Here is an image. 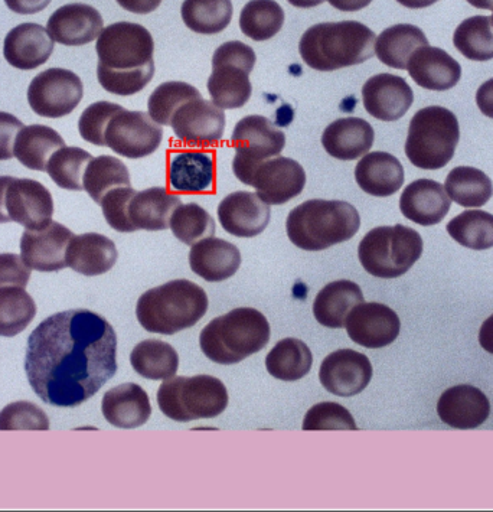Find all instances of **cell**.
Returning a JSON list of instances; mask_svg holds the SVG:
<instances>
[{"mask_svg":"<svg viewBox=\"0 0 493 512\" xmlns=\"http://www.w3.org/2000/svg\"><path fill=\"white\" fill-rule=\"evenodd\" d=\"M284 11L274 0H250L240 15V28L253 41H267L282 31Z\"/></svg>","mask_w":493,"mask_h":512,"instance_id":"obj_43","label":"cell"},{"mask_svg":"<svg viewBox=\"0 0 493 512\" xmlns=\"http://www.w3.org/2000/svg\"><path fill=\"white\" fill-rule=\"evenodd\" d=\"M476 104L483 116L493 119V78L485 81L476 93Z\"/></svg>","mask_w":493,"mask_h":512,"instance_id":"obj_56","label":"cell"},{"mask_svg":"<svg viewBox=\"0 0 493 512\" xmlns=\"http://www.w3.org/2000/svg\"><path fill=\"white\" fill-rule=\"evenodd\" d=\"M208 303L207 293L197 283L172 280L140 296L137 321L152 334L175 335L197 325L207 313Z\"/></svg>","mask_w":493,"mask_h":512,"instance_id":"obj_4","label":"cell"},{"mask_svg":"<svg viewBox=\"0 0 493 512\" xmlns=\"http://www.w3.org/2000/svg\"><path fill=\"white\" fill-rule=\"evenodd\" d=\"M192 272L207 282L218 283L230 279L241 266V253L233 243L217 237L202 238L189 251Z\"/></svg>","mask_w":493,"mask_h":512,"instance_id":"obj_27","label":"cell"},{"mask_svg":"<svg viewBox=\"0 0 493 512\" xmlns=\"http://www.w3.org/2000/svg\"><path fill=\"white\" fill-rule=\"evenodd\" d=\"M101 412L111 426L137 429L146 425L152 416L148 393L135 383L111 388L101 401Z\"/></svg>","mask_w":493,"mask_h":512,"instance_id":"obj_29","label":"cell"},{"mask_svg":"<svg viewBox=\"0 0 493 512\" xmlns=\"http://www.w3.org/2000/svg\"><path fill=\"white\" fill-rule=\"evenodd\" d=\"M182 21L191 31L201 35H217L233 18L231 0H184Z\"/></svg>","mask_w":493,"mask_h":512,"instance_id":"obj_40","label":"cell"},{"mask_svg":"<svg viewBox=\"0 0 493 512\" xmlns=\"http://www.w3.org/2000/svg\"><path fill=\"white\" fill-rule=\"evenodd\" d=\"M444 189L450 200L465 208L483 207L493 195L491 178L472 166L452 169L447 175Z\"/></svg>","mask_w":493,"mask_h":512,"instance_id":"obj_39","label":"cell"},{"mask_svg":"<svg viewBox=\"0 0 493 512\" xmlns=\"http://www.w3.org/2000/svg\"><path fill=\"white\" fill-rule=\"evenodd\" d=\"M423 238L403 224L368 231L358 247L359 262L365 272L380 279H397L419 262Z\"/></svg>","mask_w":493,"mask_h":512,"instance_id":"obj_8","label":"cell"},{"mask_svg":"<svg viewBox=\"0 0 493 512\" xmlns=\"http://www.w3.org/2000/svg\"><path fill=\"white\" fill-rule=\"evenodd\" d=\"M302 429L306 432H315V430H358V427L348 409L333 401H325V403L315 404L306 413Z\"/></svg>","mask_w":493,"mask_h":512,"instance_id":"obj_49","label":"cell"},{"mask_svg":"<svg viewBox=\"0 0 493 512\" xmlns=\"http://www.w3.org/2000/svg\"><path fill=\"white\" fill-rule=\"evenodd\" d=\"M447 233L466 249H492L493 215L482 210L465 211L447 224Z\"/></svg>","mask_w":493,"mask_h":512,"instance_id":"obj_45","label":"cell"},{"mask_svg":"<svg viewBox=\"0 0 493 512\" xmlns=\"http://www.w3.org/2000/svg\"><path fill=\"white\" fill-rule=\"evenodd\" d=\"M256 52L241 41H230L217 48L212 57L208 93L222 110L241 109L250 100L253 87L250 74L256 65Z\"/></svg>","mask_w":493,"mask_h":512,"instance_id":"obj_10","label":"cell"},{"mask_svg":"<svg viewBox=\"0 0 493 512\" xmlns=\"http://www.w3.org/2000/svg\"><path fill=\"white\" fill-rule=\"evenodd\" d=\"M272 335L269 321L253 308H238L212 319L199 335V347L212 363L234 365L263 351Z\"/></svg>","mask_w":493,"mask_h":512,"instance_id":"obj_5","label":"cell"},{"mask_svg":"<svg viewBox=\"0 0 493 512\" xmlns=\"http://www.w3.org/2000/svg\"><path fill=\"white\" fill-rule=\"evenodd\" d=\"M0 430H50V419L35 404L18 401L0 412Z\"/></svg>","mask_w":493,"mask_h":512,"instance_id":"obj_51","label":"cell"},{"mask_svg":"<svg viewBox=\"0 0 493 512\" xmlns=\"http://www.w3.org/2000/svg\"><path fill=\"white\" fill-rule=\"evenodd\" d=\"M479 344L486 352L493 354V315L489 316L479 331Z\"/></svg>","mask_w":493,"mask_h":512,"instance_id":"obj_58","label":"cell"},{"mask_svg":"<svg viewBox=\"0 0 493 512\" xmlns=\"http://www.w3.org/2000/svg\"><path fill=\"white\" fill-rule=\"evenodd\" d=\"M250 187L269 205H282L299 197L306 187V172L299 162L276 156L257 166Z\"/></svg>","mask_w":493,"mask_h":512,"instance_id":"obj_16","label":"cell"},{"mask_svg":"<svg viewBox=\"0 0 493 512\" xmlns=\"http://www.w3.org/2000/svg\"><path fill=\"white\" fill-rule=\"evenodd\" d=\"M6 213L26 230H41L51 224L54 200L51 192L34 179L13 178L6 189Z\"/></svg>","mask_w":493,"mask_h":512,"instance_id":"obj_18","label":"cell"},{"mask_svg":"<svg viewBox=\"0 0 493 512\" xmlns=\"http://www.w3.org/2000/svg\"><path fill=\"white\" fill-rule=\"evenodd\" d=\"M421 47H429V39L419 26L398 24L381 32L375 41V54L388 67L407 70L411 55Z\"/></svg>","mask_w":493,"mask_h":512,"instance_id":"obj_35","label":"cell"},{"mask_svg":"<svg viewBox=\"0 0 493 512\" xmlns=\"http://www.w3.org/2000/svg\"><path fill=\"white\" fill-rule=\"evenodd\" d=\"M116 244L109 237L99 233L74 236L68 244L67 267L80 275L94 277L104 275L117 262Z\"/></svg>","mask_w":493,"mask_h":512,"instance_id":"obj_31","label":"cell"},{"mask_svg":"<svg viewBox=\"0 0 493 512\" xmlns=\"http://www.w3.org/2000/svg\"><path fill=\"white\" fill-rule=\"evenodd\" d=\"M133 370L146 380L165 381L179 368V355L172 345L159 339L140 342L130 354Z\"/></svg>","mask_w":493,"mask_h":512,"instance_id":"obj_38","label":"cell"},{"mask_svg":"<svg viewBox=\"0 0 493 512\" xmlns=\"http://www.w3.org/2000/svg\"><path fill=\"white\" fill-rule=\"evenodd\" d=\"M13 181V176H0V224L11 223L8 213H6V189Z\"/></svg>","mask_w":493,"mask_h":512,"instance_id":"obj_60","label":"cell"},{"mask_svg":"<svg viewBox=\"0 0 493 512\" xmlns=\"http://www.w3.org/2000/svg\"><path fill=\"white\" fill-rule=\"evenodd\" d=\"M52 51L54 39L48 29L32 22L15 26L3 44L6 61L22 71L37 70L50 60Z\"/></svg>","mask_w":493,"mask_h":512,"instance_id":"obj_24","label":"cell"},{"mask_svg":"<svg viewBox=\"0 0 493 512\" xmlns=\"http://www.w3.org/2000/svg\"><path fill=\"white\" fill-rule=\"evenodd\" d=\"M450 207L452 200L446 189L432 179L411 182L400 198V210L404 217L423 227L442 223Z\"/></svg>","mask_w":493,"mask_h":512,"instance_id":"obj_26","label":"cell"},{"mask_svg":"<svg viewBox=\"0 0 493 512\" xmlns=\"http://www.w3.org/2000/svg\"><path fill=\"white\" fill-rule=\"evenodd\" d=\"M136 191L132 187H120L111 189L101 200V210L107 224L119 233H135L129 217V205Z\"/></svg>","mask_w":493,"mask_h":512,"instance_id":"obj_52","label":"cell"},{"mask_svg":"<svg viewBox=\"0 0 493 512\" xmlns=\"http://www.w3.org/2000/svg\"><path fill=\"white\" fill-rule=\"evenodd\" d=\"M374 139V129L367 120L342 117L326 127L322 145L332 158L355 161L370 152Z\"/></svg>","mask_w":493,"mask_h":512,"instance_id":"obj_30","label":"cell"},{"mask_svg":"<svg viewBox=\"0 0 493 512\" xmlns=\"http://www.w3.org/2000/svg\"><path fill=\"white\" fill-rule=\"evenodd\" d=\"M312 364V351L305 342L296 338H286L277 342L266 357L269 374L287 383L305 378Z\"/></svg>","mask_w":493,"mask_h":512,"instance_id":"obj_37","label":"cell"},{"mask_svg":"<svg viewBox=\"0 0 493 512\" xmlns=\"http://www.w3.org/2000/svg\"><path fill=\"white\" fill-rule=\"evenodd\" d=\"M355 181L372 197H391L403 187L404 168L391 153L368 152L355 168Z\"/></svg>","mask_w":493,"mask_h":512,"instance_id":"obj_32","label":"cell"},{"mask_svg":"<svg viewBox=\"0 0 493 512\" xmlns=\"http://www.w3.org/2000/svg\"><path fill=\"white\" fill-rule=\"evenodd\" d=\"M362 100L372 117L383 122H395L410 110L414 93L403 77L378 74L362 87Z\"/></svg>","mask_w":493,"mask_h":512,"instance_id":"obj_21","label":"cell"},{"mask_svg":"<svg viewBox=\"0 0 493 512\" xmlns=\"http://www.w3.org/2000/svg\"><path fill=\"white\" fill-rule=\"evenodd\" d=\"M201 93L184 81H166L161 84L152 94L148 101L149 116L158 125L169 126L173 114L179 107L184 106L188 101L199 99Z\"/></svg>","mask_w":493,"mask_h":512,"instance_id":"obj_47","label":"cell"},{"mask_svg":"<svg viewBox=\"0 0 493 512\" xmlns=\"http://www.w3.org/2000/svg\"><path fill=\"white\" fill-rule=\"evenodd\" d=\"M84 96L81 78L64 68L42 71L28 88V103L38 116L60 119L77 109Z\"/></svg>","mask_w":493,"mask_h":512,"instance_id":"obj_12","label":"cell"},{"mask_svg":"<svg viewBox=\"0 0 493 512\" xmlns=\"http://www.w3.org/2000/svg\"><path fill=\"white\" fill-rule=\"evenodd\" d=\"M319 380L333 396H357L371 383V361L367 355L349 348L332 352L323 360Z\"/></svg>","mask_w":493,"mask_h":512,"instance_id":"obj_17","label":"cell"},{"mask_svg":"<svg viewBox=\"0 0 493 512\" xmlns=\"http://www.w3.org/2000/svg\"><path fill=\"white\" fill-rule=\"evenodd\" d=\"M492 11H493V9H492ZM492 25H493V15H492Z\"/></svg>","mask_w":493,"mask_h":512,"instance_id":"obj_64","label":"cell"},{"mask_svg":"<svg viewBox=\"0 0 493 512\" xmlns=\"http://www.w3.org/2000/svg\"><path fill=\"white\" fill-rule=\"evenodd\" d=\"M93 156L81 148H61L51 156L47 172L52 181L68 191H83V176Z\"/></svg>","mask_w":493,"mask_h":512,"instance_id":"obj_46","label":"cell"},{"mask_svg":"<svg viewBox=\"0 0 493 512\" xmlns=\"http://www.w3.org/2000/svg\"><path fill=\"white\" fill-rule=\"evenodd\" d=\"M440 420L453 429H478L491 414V403L479 388L462 384L444 391L437 403Z\"/></svg>","mask_w":493,"mask_h":512,"instance_id":"obj_23","label":"cell"},{"mask_svg":"<svg viewBox=\"0 0 493 512\" xmlns=\"http://www.w3.org/2000/svg\"><path fill=\"white\" fill-rule=\"evenodd\" d=\"M122 109L120 104L110 103V101H97L88 106L78 122L81 138L96 146H106L104 133H106L107 125H109L111 117Z\"/></svg>","mask_w":493,"mask_h":512,"instance_id":"obj_50","label":"cell"},{"mask_svg":"<svg viewBox=\"0 0 493 512\" xmlns=\"http://www.w3.org/2000/svg\"><path fill=\"white\" fill-rule=\"evenodd\" d=\"M270 218V205L254 192H233L218 205V220L224 231L234 237L259 236L266 230Z\"/></svg>","mask_w":493,"mask_h":512,"instance_id":"obj_20","label":"cell"},{"mask_svg":"<svg viewBox=\"0 0 493 512\" xmlns=\"http://www.w3.org/2000/svg\"><path fill=\"white\" fill-rule=\"evenodd\" d=\"M117 3L127 12L148 15V13L155 12L161 6L162 0H117Z\"/></svg>","mask_w":493,"mask_h":512,"instance_id":"obj_57","label":"cell"},{"mask_svg":"<svg viewBox=\"0 0 493 512\" xmlns=\"http://www.w3.org/2000/svg\"><path fill=\"white\" fill-rule=\"evenodd\" d=\"M231 145L235 150L234 175L250 187L257 166L267 159L276 158L286 146V136L264 116L244 117L235 126Z\"/></svg>","mask_w":493,"mask_h":512,"instance_id":"obj_11","label":"cell"},{"mask_svg":"<svg viewBox=\"0 0 493 512\" xmlns=\"http://www.w3.org/2000/svg\"><path fill=\"white\" fill-rule=\"evenodd\" d=\"M65 142L57 130L44 125L25 126L15 140L16 159L32 171H47L48 162Z\"/></svg>","mask_w":493,"mask_h":512,"instance_id":"obj_36","label":"cell"},{"mask_svg":"<svg viewBox=\"0 0 493 512\" xmlns=\"http://www.w3.org/2000/svg\"><path fill=\"white\" fill-rule=\"evenodd\" d=\"M459 139V122L450 110L440 106L421 109L414 114L408 127V161L426 171L442 169L455 156Z\"/></svg>","mask_w":493,"mask_h":512,"instance_id":"obj_7","label":"cell"},{"mask_svg":"<svg viewBox=\"0 0 493 512\" xmlns=\"http://www.w3.org/2000/svg\"><path fill=\"white\" fill-rule=\"evenodd\" d=\"M228 400L227 387L212 375L172 377L158 391L161 412L181 423L214 419L225 412Z\"/></svg>","mask_w":493,"mask_h":512,"instance_id":"obj_9","label":"cell"},{"mask_svg":"<svg viewBox=\"0 0 493 512\" xmlns=\"http://www.w3.org/2000/svg\"><path fill=\"white\" fill-rule=\"evenodd\" d=\"M407 71L417 86L447 91L462 78V67L452 55L436 47H421L408 60Z\"/></svg>","mask_w":493,"mask_h":512,"instance_id":"obj_28","label":"cell"},{"mask_svg":"<svg viewBox=\"0 0 493 512\" xmlns=\"http://www.w3.org/2000/svg\"><path fill=\"white\" fill-rule=\"evenodd\" d=\"M397 2L408 9H423L434 5L437 0H397Z\"/></svg>","mask_w":493,"mask_h":512,"instance_id":"obj_61","label":"cell"},{"mask_svg":"<svg viewBox=\"0 0 493 512\" xmlns=\"http://www.w3.org/2000/svg\"><path fill=\"white\" fill-rule=\"evenodd\" d=\"M224 110L204 97L188 101L173 114L171 126L176 138L191 148H214L224 136Z\"/></svg>","mask_w":493,"mask_h":512,"instance_id":"obj_14","label":"cell"},{"mask_svg":"<svg viewBox=\"0 0 493 512\" xmlns=\"http://www.w3.org/2000/svg\"><path fill=\"white\" fill-rule=\"evenodd\" d=\"M103 16L86 3H70L57 9L48 19V32L58 44L81 47L99 38Z\"/></svg>","mask_w":493,"mask_h":512,"instance_id":"obj_22","label":"cell"},{"mask_svg":"<svg viewBox=\"0 0 493 512\" xmlns=\"http://www.w3.org/2000/svg\"><path fill=\"white\" fill-rule=\"evenodd\" d=\"M181 204V198L166 188L145 189L136 192L130 201V221L136 231H163L169 227L173 211Z\"/></svg>","mask_w":493,"mask_h":512,"instance_id":"obj_33","label":"cell"},{"mask_svg":"<svg viewBox=\"0 0 493 512\" xmlns=\"http://www.w3.org/2000/svg\"><path fill=\"white\" fill-rule=\"evenodd\" d=\"M168 178L169 187L179 194L214 192L217 179L214 156L201 150L173 153Z\"/></svg>","mask_w":493,"mask_h":512,"instance_id":"obj_25","label":"cell"},{"mask_svg":"<svg viewBox=\"0 0 493 512\" xmlns=\"http://www.w3.org/2000/svg\"><path fill=\"white\" fill-rule=\"evenodd\" d=\"M163 129L149 113L122 109L111 117L104 140L117 155L129 159L146 158L161 146Z\"/></svg>","mask_w":493,"mask_h":512,"instance_id":"obj_13","label":"cell"},{"mask_svg":"<svg viewBox=\"0 0 493 512\" xmlns=\"http://www.w3.org/2000/svg\"><path fill=\"white\" fill-rule=\"evenodd\" d=\"M24 127V123L12 114L0 112V161H9L15 156L16 136Z\"/></svg>","mask_w":493,"mask_h":512,"instance_id":"obj_54","label":"cell"},{"mask_svg":"<svg viewBox=\"0 0 493 512\" xmlns=\"http://www.w3.org/2000/svg\"><path fill=\"white\" fill-rule=\"evenodd\" d=\"M364 302V293L351 280H336L318 293L313 302V315L322 326L331 329L345 328L346 316Z\"/></svg>","mask_w":493,"mask_h":512,"instance_id":"obj_34","label":"cell"},{"mask_svg":"<svg viewBox=\"0 0 493 512\" xmlns=\"http://www.w3.org/2000/svg\"><path fill=\"white\" fill-rule=\"evenodd\" d=\"M361 217L345 201L310 200L297 205L286 220L289 240L299 249L322 251L357 236Z\"/></svg>","mask_w":493,"mask_h":512,"instance_id":"obj_6","label":"cell"},{"mask_svg":"<svg viewBox=\"0 0 493 512\" xmlns=\"http://www.w3.org/2000/svg\"><path fill=\"white\" fill-rule=\"evenodd\" d=\"M73 237L70 228L54 221L41 230H26L21 240L22 259L37 272H60L67 267L65 256Z\"/></svg>","mask_w":493,"mask_h":512,"instance_id":"obj_19","label":"cell"},{"mask_svg":"<svg viewBox=\"0 0 493 512\" xmlns=\"http://www.w3.org/2000/svg\"><path fill=\"white\" fill-rule=\"evenodd\" d=\"M375 41L374 32L361 22H325L302 35L299 52L312 70L336 71L370 60Z\"/></svg>","mask_w":493,"mask_h":512,"instance_id":"obj_3","label":"cell"},{"mask_svg":"<svg viewBox=\"0 0 493 512\" xmlns=\"http://www.w3.org/2000/svg\"><path fill=\"white\" fill-rule=\"evenodd\" d=\"M287 2H289L290 5L295 6V8L308 9L322 5V3L326 2V0H287Z\"/></svg>","mask_w":493,"mask_h":512,"instance_id":"obj_62","label":"cell"},{"mask_svg":"<svg viewBox=\"0 0 493 512\" xmlns=\"http://www.w3.org/2000/svg\"><path fill=\"white\" fill-rule=\"evenodd\" d=\"M25 373L44 403L81 406L117 373L116 332L87 309L55 313L29 335Z\"/></svg>","mask_w":493,"mask_h":512,"instance_id":"obj_1","label":"cell"},{"mask_svg":"<svg viewBox=\"0 0 493 512\" xmlns=\"http://www.w3.org/2000/svg\"><path fill=\"white\" fill-rule=\"evenodd\" d=\"M6 6L19 15H34L50 6L51 0H5Z\"/></svg>","mask_w":493,"mask_h":512,"instance_id":"obj_55","label":"cell"},{"mask_svg":"<svg viewBox=\"0 0 493 512\" xmlns=\"http://www.w3.org/2000/svg\"><path fill=\"white\" fill-rule=\"evenodd\" d=\"M169 227H171L173 236L186 246H192L202 238L215 236L214 218L205 208L195 202L179 205L173 211Z\"/></svg>","mask_w":493,"mask_h":512,"instance_id":"obj_48","label":"cell"},{"mask_svg":"<svg viewBox=\"0 0 493 512\" xmlns=\"http://www.w3.org/2000/svg\"><path fill=\"white\" fill-rule=\"evenodd\" d=\"M37 316V303L24 288L0 289V337H16Z\"/></svg>","mask_w":493,"mask_h":512,"instance_id":"obj_41","label":"cell"},{"mask_svg":"<svg viewBox=\"0 0 493 512\" xmlns=\"http://www.w3.org/2000/svg\"><path fill=\"white\" fill-rule=\"evenodd\" d=\"M453 44L460 54L472 61L493 60V25L491 16H472L457 26Z\"/></svg>","mask_w":493,"mask_h":512,"instance_id":"obj_44","label":"cell"},{"mask_svg":"<svg viewBox=\"0 0 493 512\" xmlns=\"http://www.w3.org/2000/svg\"><path fill=\"white\" fill-rule=\"evenodd\" d=\"M29 277H31V267L26 266L21 256L13 253L0 254V289L9 288V286L25 289Z\"/></svg>","mask_w":493,"mask_h":512,"instance_id":"obj_53","label":"cell"},{"mask_svg":"<svg viewBox=\"0 0 493 512\" xmlns=\"http://www.w3.org/2000/svg\"><path fill=\"white\" fill-rule=\"evenodd\" d=\"M345 328L355 344L368 350H380L398 338L401 322L397 313L387 305L362 302L346 316Z\"/></svg>","mask_w":493,"mask_h":512,"instance_id":"obj_15","label":"cell"},{"mask_svg":"<svg viewBox=\"0 0 493 512\" xmlns=\"http://www.w3.org/2000/svg\"><path fill=\"white\" fill-rule=\"evenodd\" d=\"M97 78L104 90L116 96H133L148 87L155 75V41L139 24L117 22L97 38Z\"/></svg>","mask_w":493,"mask_h":512,"instance_id":"obj_2","label":"cell"},{"mask_svg":"<svg viewBox=\"0 0 493 512\" xmlns=\"http://www.w3.org/2000/svg\"><path fill=\"white\" fill-rule=\"evenodd\" d=\"M84 189L94 202L100 204L104 195L114 188L130 187V174L127 166L113 156H99L88 163L83 176Z\"/></svg>","mask_w":493,"mask_h":512,"instance_id":"obj_42","label":"cell"},{"mask_svg":"<svg viewBox=\"0 0 493 512\" xmlns=\"http://www.w3.org/2000/svg\"><path fill=\"white\" fill-rule=\"evenodd\" d=\"M468 2L478 9H493V0H468Z\"/></svg>","mask_w":493,"mask_h":512,"instance_id":"obj_63","label":"cell"},{"mask_svg":"<svg viewBox=\"0 0 493 512\" xmlns=\"http://www.w3.org/2000/svg\"><path fill=\"white\" fill-rule=\"evenodd\" d=\"M329 5L341 12H358L367 8L372 0H328Z\"/></svg>","mask_w":493,"mask_h":512,"instance_id":"obj_59","label":"cell"}]
</instances>
